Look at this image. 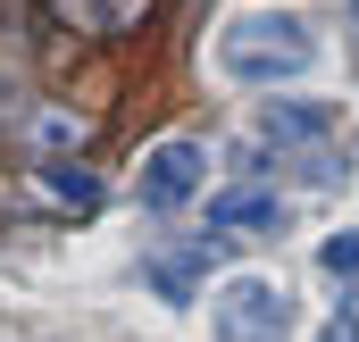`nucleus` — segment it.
I'll return each instance as SVG.
<instances>
[{
    "label": "nucleus",
    "mask_w": 359,
    "mask_h": 342,
    "mask_svg": "<svg viewBox=\"0 0 359 342\" xmlns=\"http://www.w3.org/2000/svg\"><path fill=\"white\" fill-rule=\"evenodd\" d=\"M309 59H318V42H309L292 17H234L226 42H217V67H226L234 84H284V76H301Z\"/></svg>",
    "instance_id": "f257e3e1"
},
{
    "label": "nucleus",
    "mask_w": 359,
    "mask_h": 342,
    "mask_svg": "<svg viewBox=\"0 0 359 342\" xmlns=\"http://www.w3.org/2000/svg\"><path fill=\"white\" fill-rule=\"evenodd\" d=\"M292 326V292L276 275H226L209 301V334L217 342H276Z\"/></svg>",
    "instance_id": "f03ea898"
},
{
    "label": "nucleus",
    "mask_w": 359,
    "mask_h": 342,
    "mask_svg": "<svg viewBox=\"0 0 359 342\" xmlns=\"http://www.w3.org/2000/svg\"><path fill=\"white\" fill-rule=\"evenodd\" d=\"M201 175H209V151H201V142H184V134L159 142V151L142 159V209H151V217L184 209V200L201 192Z\"/></svg>",
    "instance_id": "7ed1b4c3"
},
{
    "label": "nucleus",
    "mask_w": 359,
    "mask_h": 342,
    "mask_svg": "<svg viewBox=\"0 0 359 342\" xmlns=\"http://www.w3.org/2000/svg\"><path fill=\"white\" fill-rule=\"evenodd\" d=\"M209 226H226V234H268V226H284V200H276L268 184H234V192L209 200Z\"/></svg>",
    "instance_id": "20e7f679"
},
{
    "label": "nucleus",
    "mask_w": 359,
    "mask_h": 342,
    "mask_svg": "<svg viewBox=\"0 0 359 342\" xmlns=\"http://www.w3.org/2000/svg\"><path fill=\"white\" fill-rule=\"evenodd\" d=\"M259 134H268V142H326V134H334V109H292V100H268V109H259Z\"/></svg>",
    "instance_id": "39448f33"
},
{
    "label": "nucleus",
    "mask_w": 359,
    "mask_h": 342,
    "mask_svg": "<svg viewBox=\"0 0 359 342\" xmlns=\"http://www.w3.org/2000/svg\"><path fill=\"white\" fill-rule=\"evenodd\" d=\"M201 267H209V242H192V251H159V259H151V284H159L168 301H192Z\"/></svg>",
    "instance_id": "423d86ee"
},
{
    "label": "nucleus",
    "mask_w": 359,
    "mask_h": 342,
    "mask_svg": "<svg viewBox=\"0 0 359 342\" xmlns=\"http://www.w3.org/2000/svg\"><path fill=\"white\" fill-rule=\"evenodd\" d=\"M42 192L67 200V209H100V175H84V167H42Z\"/></svg>",
    "instance_id": "0eeeda50"
},
{
    "label": "nucleus",
    "mask_w": 359,
    "mask_h": 342,
    "mask_svg": "<svg viewBox=\"0 0 359 342\" xmlns=\"http://www.w3.org/2000/svg\"><path fill=\"white\" fill-rule=\"evenodd\" d=\"M76 25H100V34H117V25H134L142 17V0H59Z\"/></svg>",
    "instance_id": "6e6552de"
},
{
    "label": "nucleus",
    "mask_w": 359,
    "mask_h": 342,
    "mask_svg": "<svg viewBox=\"0 0 359 342\" xmlns=\"http://www.w3.org/2000/svg\"><path fill=\"white\" fill-rule=\"evenodd\" d=\"M318 267L326 275H359V234H326L318 242Z\"/></svg>",
    "instance_id": "1a4fd4ad"
},
{
    "label": "nucleus",
    "mask_w": 359,
    "mask_h": 342,
    "mask_svg": "<svg viewBox=\"0 0 359 342\" xmlns=\"http://www.w3.org/2000/svg\"><path fill=\"white\" fill-rule=\"evenodd\" d=\"M318 342H359V317H351V309H334V317L318 326Z\"/></svg>",
    "instance_id": "9d476101"
},
{
    "label": "nucleus",
    "mask_w": 359,
    "mask_h": 342,
    "mask_svg": "<svg viewBox=\"0 0 359 342\" xmlns=\"http://www.w3.org/2000/svg\"><path fill=\"white\" fill-rule=\"evenodd\" d=\"M351 17H359V0H351Z\"/></svg>",
    "instance_id": "9b49d317"
}]
</instances>
